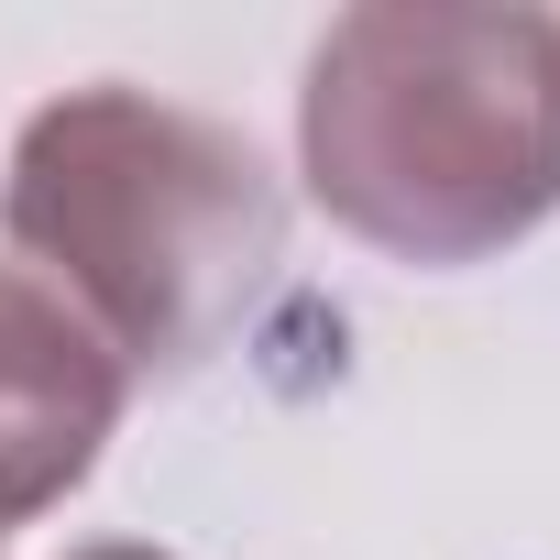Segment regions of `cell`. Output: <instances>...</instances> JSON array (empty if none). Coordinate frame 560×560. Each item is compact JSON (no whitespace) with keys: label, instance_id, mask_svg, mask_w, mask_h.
<instances>
[{"label":"cell","instance_id":"obj_4","mask_svg":"<svg viewBox=\"0 0 560 560\" xmlns=\"http://www.w3.org/2000/svg\"><path fill=\"white\" fill-rule=\"evenodd\" d=\"M67 560H176V549H143V538H100V549H67Z\"/></svg>","mask_w":560,"mask_h":560},{"label":"cell","instance_id":"obj_1","mask_svg":"<svg viewBox=\"0 0 560 560\" xmlns=\"http://www.w3.org/2000/svg\"><path fill=\"white\" fill-rule=\"evenodd\" d=\"M308 198L396 264H494L560 209V12L374 0L298 89Z\"/></svg>","mask_w":560,"mask_h":560},{"label":"cell","instance_id":"obj_2","mask_svg":"<svg viewBox=\"0 0 560 560\" xmlns=\"http://www.w3.org/2000/svg\"><path fill=\"white\" fill-rule=\"evenodd\" d=\"M0 231L34 287H56L121 352V374H187L275 287L287 187L209 110L154 89H67L12 143Z\"/></svg>","mask_w":560,"mask_h":560},{"label":"cell","instance_id":"obj_3","mask_svg":"<svg viewBox=\"0 0 560 560\" xmlns=\"http://www.w3.org/2000/svg\"><path fill=\"white\" fill-rule=\"evenodd\" d=\"M121 352L23 264H0V527L67 505L121 429Z\"/></svg>","mask_w":560,"mask_h":560}]
</instances>
